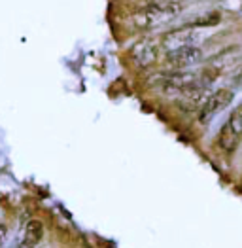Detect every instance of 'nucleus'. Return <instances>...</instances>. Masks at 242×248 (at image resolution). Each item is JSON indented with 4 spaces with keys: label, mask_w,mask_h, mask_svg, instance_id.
Masks as SVG:
<instances>
[{
    "label": "nucleus",
    "mask_w": 242,
    "mask_h": 248,
    "mask_svg": "<svg viewBox=\"0 0 242 248\" xmlns=\"http://www.w3.org/2000/svg\"><path fill=\"white\" fill-rule=\"evenodd\" d=\"M180 12V0H157L138 10L133 16V21L138 29H155V27L170 23Z\"/></svg>",
    "instance_id": "nucleus-1"
},
{
    "label": "nucleus",
    "mask_w": 242,
    "mask_h": 248,
    "mask_svg": "<svg viewBox=\"0 0 242 248\" xmlns=\"http://www.w3.org/2000/svg\"><path fill=\"white\" fill-rule=\"evenodd\" d=\"M204 32L199 31L197 27H182V29H174L170 32H166L161 38V47L170 53L176 49H185V47H197V44L202 40Z\"/></svg>",
    "instance_id": "nucleus-2"
},
{
    "label": "nucleus",
    "mask_w": 242,
    "mask_h": 248,
    "mask_svg": "<svg viewBox=\"0 0 242 248\" xmlns=\"http://www.w3.org/2000/svg\"><path fill=\"white\" fill-rule=\"evenodd\" d=\"M233 97H235V91L229 89V87H222V89L210 93V97L206 99V103L202 104V108H201V116H199L201 122L212 120L218 112H222L223 108H227V106L231 104Z\"/></svg>",
    "instance_id": "nucleus-3"
},
{
    "label": "nucleus",
    "mask_w": 242,
    "mask_h": 248,
    "mask_svg": "<svg viewBox=\"0 0 242 248\" xmlns=\"http://www.w3.org/2000/svg\"><path fill=\"white\" fill-rule=\"evenodd\" d=\"M202 51L201 47H185V49H176L166 53V64L172 70H180L185 72L189 68H193L195 64H199L202 61Z\"/></svg>",
    "instance_id": "nucleus-4"
},
{
    "label": "nucleus",
    "mask_w": 242,
    "mask_h": 248,
    "mask_svg": "<svg viewBox=\"0 0 242 248\" xmlns=\"http://www.w3.org/2000/svg\"><path fill=\"white\" fill-rule=\"evenodd\" d=\"M159 46L161 44H157V42L151 40V38H144V40L136 42L133 46L131 57H133V61L136 62L140 68H146V66H150V64H153V62L157 61Z\"/></svg>",
    "instance_id": "nucleus-5"
},
{
    "label": "nucleus",
    "mask_w": 242,
    "mask_h": 248,
    "mask_svg": "<svg viewBox=\"0 0 242 248\" xmlns=\"http://www.w3.org/2000/svg\"><path fill=\"white\" fill-rule=\"evenodd\" d=\"M42 237H44V224L40 220H29L25 226V233H23V247H36L42 241Z\"/></svg>",
    "instance_id": "nucleus-6"
},
{
    "label": "nucleus",
    "mask_w": 242,
    "mask_h": 248,
    "mask_svg": "<svg viewBox=\"0 0 242 248\" xmlns=\"http://www.w3.org/2000/svg\"><path fill=\"white\" fill-rule=\"evenodd\" d=\"M237 142H239V137H237V135H235L227 125H223L222 133H220V139H218L220 148L225 150V152H231V150H235Z\"/></svg>",
    "instance_id": "nucleus-7"
},
{
    "label": "nucleus",
    "mask_w": 242,
    "mask_h": 248,
    "mask_svg": "<svg viewBox=\"0 0 242 248\" xmlns=\"http://www.w3.org/2000/svg\"><path fill=\"white\" fill-rule=\"evenodd\" d=\"M225 125H227V127L241 139L242 137V103L233 110V114L229 116V122H227Z\"/></svg>",
    "instance_id": "nucleus-8"
},
{
    "label": "nucleus",
    "mask_w": 242,
    "mask_h": 248,
    "mask_svg": "<svg viewBox=\"0 0 242 248\" xmlns=\"http://www.w3.org/2000/svg\"><path fill=\"white\" fill-rule=\"evenodd\" d=\"M227 82H229V89H233V87H241L242 85V64L241 66H237V68H233V72L229 74Z\"/></svg>",
    "instance_id": "nucleus-9"
},
{
    "label": "nucleus",
    "mask_w": 242,
    "mask_h": 248,
    "mask_svg": "<svg viewBox=\"0 0 242 248\" xmlns=\"http://www.w3.org/2000/svg\"><path fill=\"white\" fill-rule=\"evenodd\" d=\"M8 235H10L8 226H6V224H0V248H4L6 241H8Z\"/></svg>",
    "instance_id": "nucleus-10"
},
{
    "label": "nucleus",
    "mask_w": 242,
    "mask_h": 248,
    "mask_svg": "<svg viewBox=\"0 0 242 248\" xmlns=\"http://www.w3.org/2000/svg\"><path fill=\"white\" fill-rule=\"evenodd\" d=\"M241 14H242V6H241Z\"/></svg>",
    "instance_id": "nucleus-11"
}]
</instances>
